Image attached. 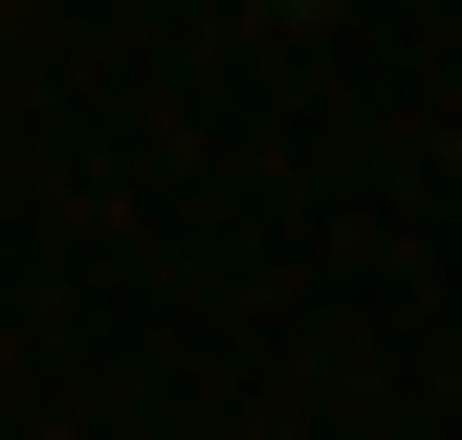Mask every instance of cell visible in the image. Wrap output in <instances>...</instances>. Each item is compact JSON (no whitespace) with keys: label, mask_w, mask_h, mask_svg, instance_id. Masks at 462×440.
<instances>
[{"label":"cell","mask_w":462,"mask_h":440,"mask_svg":"<svg viewBox=\"0 0 462 440\" xmlns=\"http://www.w3.org/2000/svg\"><path fill=\"white\" fill-rule=\"evenodd\" d=\"M243 23H330V0H243Z\"/></svg>","instance_id":"obj_1"}]
</instances>
